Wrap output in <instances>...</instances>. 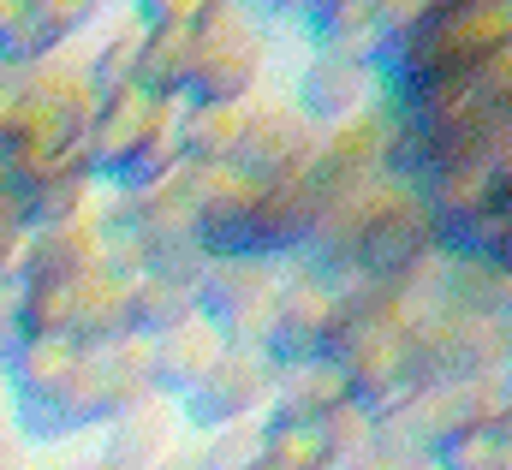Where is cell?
Instances as JSON below:
<instances>
[{"label":"cell","mask_w":512,"mask_h":470,"mask_svg":"<svg viewBox=\"0 0 512 470\" xmlns=\"http://www.w3.org/2000/svg\"><path fill=\"white\" fill-rule=\"evenodd\" d=\"M280 465H286V470H316V465H322V435L292 429V435L280 441Z\"/></svg>","instance_id":"obj_8"},{"label":"cell","mask_w":512,"mask_h":470,"mask_svg":"<svg viewBox=\"0 0 512 470\" xmlns=\"http://www.w3.org/2000/svg\"><path fill=\"white\" fill-rule=\"evenodd\" d=\"M471 84H477V96H483V108H489V114L512 119V42H507V48H495V54L477 66V78H471Z\"/></svg>","instance_id":"obj_5"},{"label":"cell","mask_w":512,"mask_h":470,"mask_svg":"<svg viewBox=\"0 0 512 470\" xmlns=\"http://www.w3.org/2000/svg\"><path fill=\"white\" fill-rule=\"evenodd\" d=\"M495 197H512V119L495 137Z\"/></svg>","instance_id":"obj_9"},{"label":"cell","mask_w":512,"mask_h":470,"mask_svg":"<svg viewBox=\"0 0 512 470\" xmlns=\"http://www.w3.org/2000/svg\"><path fill=\"white\" fill-rule=\"evenodd\" d=\"M346 470H435V453H417V447L382 441V447L352 453V459H346Z\"/></svg>","instance_id":"obj_7"},{"label":"cell","mask_w":512,"mask_h":470,"mask_svg":"<svg viewBox=\"0 0 512 470\" xmlns=\"http://www.w3.org/2000/svg\"><path fill=\"white\" fill-rule=\"evenodd\" d=\"M328 441H334L340 453H352V441H358V411H352V405H334V417H328Z\"/></svg>","instance_id":"obj_10"},{"label":"cell","mask_w":512,"mask_h":470,"mask_svg":"<svg viewBox=\"0 0 512 470\" xmlns=\"http://www.w3.org/2000/svg\"><path fill=\"white\" fill-rule=\"evenodd\" d=\"M364 66L358 60H334V66H316L310 72V108L316 114H346L358 96H364Z\"/></svg>","instance_id":"obj_4"},{"label":"cell","mask_w":512,"mask_h":470,"mask_svg":"<svg viewBox=\"0 0 512 470\" xmlns=\"http://www.w3.org/2000/svg\"><path fill=\"white\" fill-rule=\"evenodd\" d=\"M459 250H483V256H495L501 268H512V197H495L489 221L477 227V238H471V244H459Z\"/></svg>","instance_id":"obj_6"},{"label":"cell","mask_w":512,"mask_h":470,"mask_svg":"<svg viewBox=\"0 0 512 470\" xmlns=\"http://www.w3.org/2000/svg\"><path fill=\"white\" fill-rule=\"evenodd\" d=\"M435 470H512L501 423H471L447 447H435Z\"/></svg>","instance_id":"obj_3"},{"label":"cell","mask_w":512,"mask_h":470,"mask_svg":"<svg viewBox=\"0 0 512 470\" xmlns=\"http://www.w3.org/2000/svg\"><path fill=\"white\" fill-rule=\"evenodd\" d=\"M501 435H507V459H512V411H507V423H501Z\"/></svg>","instance_id":"obj_11"},{"label":"cell","mask_w":512,"mask_h":470,"mask_svg":"<svg viewBox=\"0 0 512 470\" xmlns=\"http://www.w3.org/2000/svg\"><path fill=\"white\" fill-rule=\"evenodd\" d=\"M512 42V0H447V6H423L411 30H399L393 66H399V90H435V84H459L477 78V66Z\"/></svg>","instance_id":"obj_1"},{"label":"cell","mask_w":512,"mask_h":470,"mask_svg":"<svg viewBox=\"0 0 512 470\" xmlns=\"http://www.w3.org/2000/svg\"><path fill=\"white\" fill-rule=\"evenodd\" d=\"M441 298H447V310H465V316H512V268H501L483 250H453L447 244Z\"/></svg>","instance_id":"obj_2"}]
</instances>
